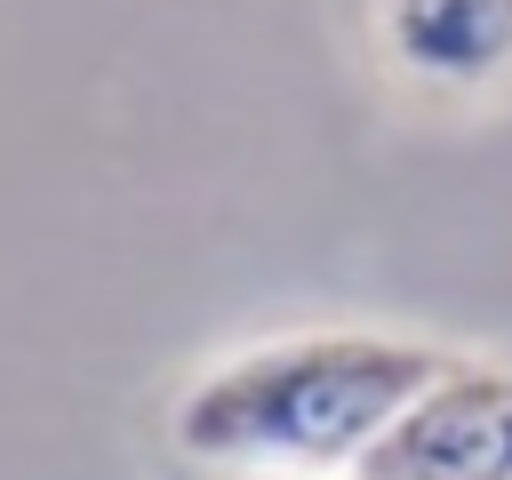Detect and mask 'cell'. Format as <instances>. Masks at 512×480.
Wrapping results in <instances>:
<instances>
[{
	"label": "cell",
	"instance_id": "6da1fadb",
	"mask_svg": "<svg viewBox=\"0 0 512 480\" xmlns=\"http://www.w3.org/2000/svg\"><path fill=\"white\" fill-rule=\"evenodd\" d=\"M440 360L400 328H288L192 368L160 424L216 480H352Z\"/></svg>",
	"mask_w": 512,
	"mask_h": 480
},
{
	"label": "cell",
	"instance_id": "7a4b0ae2",
	"mask_svg": "<svg viewBox=\"0 0 512 480\" xmlns=\"http://www.w3.org/2000/svg\"><path fill=\"white\" fill-rule=\"evenodd\" d=\"M352 480H512V368L448 352Z\"/></svg>",
	"mask_w": 512,
	"mask_h": 480
},
{
	"label": "cell",
	"instance_id": "3957f363",
	"mask_svg": "<svg viewBox=\"0 0 512 480\" xmlns=\"http://www.w3.org/2000/svg\"><path fill=\"white\" fill-rule=\"evenodd\" d=\"M376 56L400 88L480 104L512 88V0H376Z\"/></svg>",
	"mask_w": 512,
	"mask_h": 480
}]
</instances>
